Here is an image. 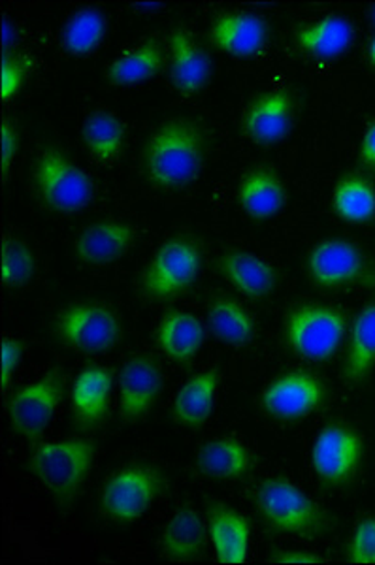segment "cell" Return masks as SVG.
Segmentation results:
<instances>
[{
	"label": "cell",
	"mask_w": 375,
	"mask_h": 565,
	"mask_svg": "<svg viewBox=\"0 0 375 565\" xmlns=\"http://www.w3.org/2000/svg\"><path fill=\"white\" fill-rule=\"evenodd\" d=\"M65 396V377L61 372L21 386L8 399V418L18 436L26 441H39L44 436L58 404Z\"/></svg>",
	"instance_id": "cell-9"
},
{
	"label": "cell",
	"mask_w": 375,
	"mask_h": 565,
	"mask_svg": "<svg viewBox=\"0 0 375 565\" xmlns=\"http://www.w3.org/2000/svg\"><path fill=\"white\" fill-rule=\"evenodd\" d=\"M0 385L2 391H8L12 385L13 373L20 366L21 356H23V345L21 341L7 338L2 341V349H0Z\"/></svg>",
	"instance_id": "cell-36"
},
{
	"label": "cell",
	"mask_w": 375,
	"mask_h": 565,
	"mask_svg": "<svg viewBox=\"0 0 375 565\" xmlns=\"http://www.w3.org/2000/svg\"><path fill=\"white\" fill-rule=\"evenodd\" d=\"M137 242V231L119 221H98L87 226L76 239V257L85 264L116 263Z\"/></svg>",
	"instance_id": "cell-18"
},
{
	"label": "cell",
	"mask_w": 375,
	"mask_h": 565,
	"mask_svg": "<svg viewBox=\"0 0 375 565\" xmlns=\"http://www.w3.org/2000/svg\"><path fill=\"white\" fill-rule=\"evenodd\" d=\"M207 535L221 564L239 565L249 556L251 524L236 509L217 503L207 511Z\"/></svg>",
	"instance_id": "cell-15"
},
{
	"label": "cell",
	"mask_w": 375,
	"mask_h": 565,
	"mask_svg": "<svg viewBox=\"0 0 375 565\" xmlns=\"http://www.w3.org/2000/svg\"><path fill=\"white\" fill-rule=\"evenodd\" d=\"M34 185L40 199L58 213H78L93 200L92 175L57 149L40 153L34 164Z\"/></svg>",
	"instance_id": "cell-5"
},
{
	"label": "cell",
	"mask_w": 375,
	"mask_h": 565,
	"mask_svg": "<svg viewBox=\"0 0 375 565\" xmlns=\"http://www.w3.org/2000/svg\"><path fill=\"white\" fill-rule=\"evenodd\" d=\"M238 204L253 218H270L283 210L287 191L272 170H253L239 181Z\"/></svg>",
	"instance_id": "cell-26"
},
{
	"label": "cell",
	"mask_w": 375,
	"mask_h": 565,
	"mask_svg": "<svg viewBox=\"0 0 375 565\" xmlns=\"http://www.w3.org/2000/svg\"><path fill=\"white\" fill-rule=\"evenodd\" d=\"M332 206L345 223L366 225L375 218V186L361 175H345L338 181Z\"/></svg>",
	"instance_id": "cell-31"
},
{
	"label": "cell",
	"mask_w": 375,
	"mask_h": 565,
	"mask_svg": "<svg viewBox=\"0 0 375 565\" xmlns=\"http://www.w3.org/2000/svg\"><path fill=\"white\" fill-rule=\"evenodd\" d=\"M34 253L25 242L18 238H4L2 242V282L10 289L23 287L33 279Z\"/></svg>",
	"instance_id": "cell-33"
},
{
	"label": "cell",
	"mask_w": 375,
	"mask_h": 565,
	"mask_svg": "<svg viewBox=\"0 0 375 565\" xmlns=\"http://www.w3.org/2000/svg\"><path fill=\"white\" fill-rule=\"evenodd\" d=\"M358 157L364 167L375 170V121L369 122L368 129L364 130L363 140L358 146Z\"/></svg>",
	"instance_id": "cell-39"
},
{
	"label": "cell",
	"mask_w": 375,
	"mask_h": 565,
	"mask_svg": "<svg viewBox=\"0 0 375 565\" xmlns=\"http://www.w3.org/2000/svg\"><path fill=\"white\" fill-rule=\"evenodd\" d=\"M272 562L287 565H313L321 564L323 559L318 554L306 553V551H279L274 554Z\"/></svg>",
	"instance_id": "cell-38"
},
{
	"label": "cell",
	"mask_w": 375,
	"mask_h": 565,
	"mask_svg": "<svg viewBox=\"0 0 375 565\" xmlns=\"http://www.w3.org/2000/svg\"><path fill=\"white\" fill-rule=\"evenodd\" d=\"M162 388V372L148 354H137L125 362L119 373V412L127 423L146 417Z\"/></svg>",
	"instance_id": "cell-13"
},
{
	"label": "cell",
	"mask_w": 375,
	"mask_h": 565,
	"mask_svg": "<svg viewBox=\"0 0 375 565\" xmlns=\"http://www.w3.org/2000/svg\"><path fill=\"white\" fill-rule=\"evenodd\" d=\"M219 386V372L206 370L183 383L172 404L175 423L188 428H201L214 413L215 396Z\"/></svg>",
	"instance_id": "cell-24"
},
{
	"label": "cell",
	"mask_w": 375,
	"mask_h": 565,
	"mask_svg": "<svg viewBox=\"0 0 375 565\" xmlns=\"http://www.w3.org/2000/svg\"><path fill=\"white\" fill-rule=\"evenodd\" d=\"M210 39L233 57H255L268 42V23L251 12H225L214 21Z\"/></svg>",
	"instance_id": "cell-14"
},
{
	"label": "cell",
	"mask_w": 375,
	"mask_h": 565,
	"mask_svg": "<svg viewBox=\"0 0 375 565\" xmlns=\"http://www.w3.org/2000/svg\"><path fill=\"white\" fill-rule=\"evenodd\" d=\"M55 334L66 348L98 354L116 348L124 335V327L114 309L100 303H76L58 313Z\"/></svg>",
	"instance_id": "cell-8"
},
{
	"label": "cell",
	"mask_w": 375,
	"mask_h": 565,
	"mask_svg": "<svg viewBox=\"0 0 375 565\" xmlns=\"http://www.w3.org/2000/svg\"><path fill=\"white\" fill-rule=\"evenodd\" d=\"M82 138H84L85 148L89 149V153L97 161L103 164H114L124 153L127 132H125L124 122L116 114L97 109L85 119Z\"/></svg>",
	"instance_id": "cell-28"
},
{
	"label": "cell",
	"mask_w": 375,
	"mask_h": 565,
	"mask_svg": "<svg viewBox=\"0 0 375 565\" xmlns=\"http://www.w3.org/2000/svg\"><path fill=\"white\" fill-rule=\"evenodd\" d=\"M207 324L215 338L234 348H244L255 335L251 313L234 298L219 296L207 308Z\"/></svg>",
	"instance_id": "cell-29"
},
{
	"label": "cell",
	"mask_w": 375,
	"mask_h": 565,
	"mask_svg": "<svg viewBox=\"0 0 375 565\" xmlns=\"http://www.w3.org/2000/svg\"><path fill=\"white\" fill-rule=\"evenodd\" d=\"M18 148H20V135L15 125L10 121L2 122V175L4 178H8V170L18 154Z\"/></svg>",
	"instance_id": "cell-37"
},
{
	"label": "cell",
	"mask_w": 375,
	"mask_h": 565,
	"mask_svg": "<svg viewBox=\"0 0 375 565\" xmlns=\"http://www.w3.org/2000/svg\"><path fill=\"white\" fill-rule=\"evenodd\" d=\"M368 61H369V66H372V68H374V71H375V34H374V36H372V40H369Z\"/></svg>",
	"instance_id": "cell-41"
},
{
	"label": "cell",
	"mask_w": 375,
	"mask_h": 565,
	"mask_svg": "<svg viewBox=\"0 0 375 565\" xmlns=\"http://www.w3.org/2000/svg\"><path fill=\"white\" fill-rule=\"evenodd\" d=\"M262 407L279 420H300L321 407L324 385L310 372H289L272 381L262 392Z\"/></svg>",
	"instance_id": "cell-12"
},
{
	"label": "cell",
	"mask_w": 375,
	"mask_h": 565,
	"mask_svg": "<svg viewBox=\"0 0 375 565\" xmlns=\"http://www.w3.org/2000/svg\"><path fill=\"white\" fill-rule=\"evenodd\" d=\"M167 487L164 477L149 466H125L111 473L98 495L103 513L114 522L130 524L153 508Z\"/></svg>",
	"instance_id": "cell-4"
},
{
	"label": "cell",
	"mask_w": 375,
	"mask_h": 565,
	"mask_svg": "<svg viewBox=\"0 0 375 565\" xmlns=\"http://www.w3.org/2000/svg\"><path fill=\"white\" fill-rule=\"evenodd\" d=\"M170 77L182 95H196L212 77V61L183 29L170 34Z\"/></svg>",
	"instance_id": "cell-19"
},
{
	"label": "cell",
	"mask_w": 375,
	"mask_h": 565,
	"mask_svg": "<svg viewBox=\"0 0 375 565\" xmlns=\"http://www.w3.org/2000/svg\"><path fill=\"white\" fill-rule=\"evenodd\" d=\"M308 274L319 289H340L345 285L366 281L368 263L361 247L350 239L330 238L310 250Z\"/></svg>",
	"instance_id": "cell-11"
},
{
	"label": "cell",
	"mask_w": 375,
	"mask_h": 565,
	"mask_svg": "<svg viewBox=\"0 0 375 565\" xmlns=\"http://www.w3.org/2000/svg\"><path fill=\"white\" fill-rule=\"evenodd\" d=\"M255 501L266 524L281 533L318 537L332 526L324 509L287 477L260 482Z\"/></svg>",
	"instance_id": "cell-3"
},
{
	"label": "cell",
	"mask_w": 375,
	"mask_h": 565,
	"mask_svg": "<svg viewBox=\"0 0 375 565\" xmlns=\"http://www.w3.org/2000/svg\"><path fill=\"white\" fill-rule=\"evenodd\" d=\"M164 66L161 45L156 40H148L135 50L125 52L108 68V79L117 87L142 84L151 77L159 76Z\"/></svg>",
	"instance_id": "cell-30"
},
{
	"label": "cell",
	"mask_w": 375,
	"mask_h": 565,
	"mask_svg": "<svg viewBox=\"0 0 375 565\" xmlns=\"http://www.w3.org/2000/svg\"><path fill=\"white\" fill-rule=\"evenodd\" d=\"M97 447L89 439H58L40 444L26 460V468L58 503H71L85 479L92 476Z\"/></svg>",
	"instance_id": "cell-2"
},
{
	"label": "cell",
	"mask_w": 375,
	"mask_h": 565,
	"mask_svg": "<svg viewBox=\"0 0 375 565\" xmlns=\"http://www.w3.org/2000/svg\"><path fill=\"white\" fill-rule=\"evenodd\" d=\"M292 125V98L278 90L257 98L244 117V132L259 146H274L289 135Z\"/></svg>",
	"instance_id": "cell-17"
},
{
	"label": "cell",
	"mask_w": 375,
	"mask_h": 565,
	"mask_svg": "<svg viewBox=\"0 0 375 565\" xmlns=\"http://www.w3.org/2000/svg\"><path fill=\"white\" fill-rule=\"evenodd\" d=\"M204 140L196 125L169 121L157 129L143 149L148 180L161 189H182L201 175Z\"/></svg>",
	"instance_id": "cell-1"
},
{
	"label": "cell",
	"mask_w": 375,
	"mask_h": 565,
	"mask_svg": "<svg viewBox=\"0 0 375 565\" xmlns=\"http://www.w3.org/2000/svg\"><path fill=\"white\" fill-rule=\"evenodd\" d=\"M114 372L110 367L89 366L78 373L71 391L72 412L85 428L103 423L110 412Z\"/></svg>",
	"instance_id": "cell-16"
},
{
	"label": "cell",
	"mask_w": 375,
	"mask_h": 565,
	"mask_svg": "<svg viewBox=\"0 0 375 565\" xmlns=\"http://www.w3.org/2000/svg\"><path fill=\"white\" fill-rule=\"evenodd\" d=\"M375 366V303L364 306L351 324L350 351L343 364V377L363 383Z\"/></svg>",
	"instance_id": "cell-27"
},
{
	"label": "cell",
	"mask_w": 375,
	"mask_h": 565,
	"mask_svg": "<svg viewBox=\"0 0 375 565\" xmlns=\"http://www.w3.org/2000/svg\"><path fill=\"white\" fill-rule=\"evenodd\" d=\"M217 270L239 295L247 298H265L272 295L278 285V274L272 264L255 257L246 250H228L217 260Z\"/></svg>",
	"instance_id": "cell-21"
},
{
	"label": "cell",
	"mask_w": 375,
	"mask_h": 565,
	"mask_svg": "<svg viewBox=\"0 0 375 565\" xmlns=\"http://www.w3.org/2000/svg\"><path fill=\"white\" fill-rule=\"evenodd\" d=\"M156 338L162 354H167L172 362L185 364L191 362L204 345L206 328L193 313L172 309L159 322Z\"/></svg>",
	"instance_id": "cell-22"
},
{
	"label": "cell",
	"mask_w": 375,
	"mask_h": 565,
	"mask_svg": "<svg viewBox=\"0 0 375 565\" xmlns=\"http://www.w3.org/2000/svg\"><path fill=\"white\" fill-rule=\"evenodd\" d=\"M207 537V522L199 511L182 508L170 516L169 524L162 530L159 548L164 558L194 562L206 553Z\"/></svg>",
	"instance_id": "cell-20"
},
{
	"label": "cell",
	"mask_w": 375,
	"mask_h": 565,
	"mask_svg": "<svg viewBox=\"0 0 375 565\" xmlns=\"http://www.w3.org/2000/svg\"><path fill=\"white\" fill-rule=\"evenodd\" d=\"M347 559L351 564H375V516L356 522L347 545Z\"/></svg>",
	"instance_id": "cell-35"
},
{
	"label": "cell",
	"mask_w": 375,
	"mask_h": 565,
	"mask_svg": "<svg viewBox=\"0 0 375 565\" xmlns=\"http://www.w3.org/2000/svg\"><path fill=\"white\" fill-rule=\"evenodd\" d=\"M2 40H4V53H10V47L15 44V26L12 25V21L4 20L2 23Z\"/></svg>",
	"instance_id": "cell-40"
},
{
	"label": "cell",
	"mask_w": 375,
	"mask_h": 565,
	"mask_svg": "<svg viewBox=\"0 0 375 565\" xmlns=\"http://www.w3.org/2000/svg\"><path fill=\"white\" fill-rule=\"evenodd\" d=\"M369 15H372V21L375 23V7H372V12H369Z\"/></svg>",
	"instance_id": "cell-42"
},
{
	"label": "cell",
	"mask_w": 375,
	"mask_h": 565,
	"mask_svg": "<svg viewBox=\"0 0 375 565\" xmlns=\"http://www.w3.org/2000/svg\"><path fill=\"white\" fill-rule=\"evenodd\" d=\"M287 341L294 353L313 362L332 359L347 334L343 311L329 306H300L287 319Z\"/></svg>",
	"instance_id": "cell-7"
},
{
	"label": "cell",
	"mask_w": 375,
	"mask_h": 565,
	"mask_svg": "<svg viewBox=\"0 0 375 565\" xmlns=\"http://www.w3.org/2000/svg\"><path fill=\"white\" fill-rule=\"evenodd\" d=\"M355 26L342 15H326L300 26L294 36L298 50L321 61H332L350 50Z\"/></svg>",
	"instance_id": "cell-23"
},
{
	"label": "cell",
	"mask_w": 375,
	"mask_h": 565,
	"mask_svg": "<svg viewBox=\"0 0 375 565\" xmlns=\"http://www.w3.org/2000/svg\"><path fill=\"white\" fill-rule=\"evenodd\" d=\"M29 74H31V58H26V55L4 53L2 72H0V97L4 103H10L20 93Z\"/></svg>",
	"instance_id": "cell-34"
},
{
	"label": "cell",
	"mask_w": 375,
	"mask_h": 565,
	"mask_svg": "<svg viewBox=\"0 0 375 565\" xmlns=\"http://www.w3.org/2000/svg\"><path fill=\"white\" fill-rule=\"evenodd\" d=\"M363 458V437L342 424H330L323 428L311 447V468L330 487L351 481L361 468Z\"/></svg>",
	"instance_id": "cell-10"
},
{
	"label": "cell",
	"mask_w": 375,
	"mask_h": 565,
	"mask_svg": "<svg viewBox=\"0 0 375 565\" xmlns=\"http://www.w3.org/2000/svg\"><path fill=\"white\" fill-rule=\"evenodd\" d=\"M202 270L201 247L193 239H169L159 247L143 271V295L151 300H170L193 287Z\"/></svg>",
	"instance_id": "cell-6"
},
{
	"label": "cell",
	"mask_w": 375,
	"mask_h": 565,
	"mask_svg": "<svg viewBox=\"0 0 375 565\" xmlns=\"http://www.w3.org/2000/svg\"><path fill=\"white\" fill-rule=\"evenodd\" d=\"M253 457L246 445L234 437H219L202 445L196 468L202 476L219 481H236L251 469Z\"/></svg>",
	"instance_id": "cell-25"
},
{
	"label": "cell",
	"mask_w": 375,
	"mask_h": 565,
	"mask_svg": "<svg viewBox=\"0 0 375 565\" xmlns=\"http://www.w3.org/2000/svg\"><path fill=\"white\" fill-rule=\"evenodd\" d=\"M108 31V21L97 8H82L66 21L63 31V47L74 57H85L103 44Z\"/></svg>",
	"instance_id": "cell-32"
}]
</instances>
